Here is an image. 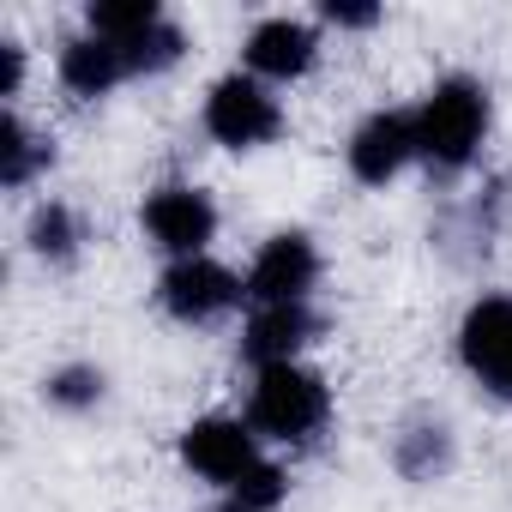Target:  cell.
I'll use <instances>...</instances> for the list:
<instances>
[{
  "label": "cell",
  "instance_id": "1",
  "mask_svg": "<svg viewBox=\"0 0 512 512\" xmlns=\"http://www.w3.org/2000/svg\"><path fill=\"white\" fill-rule=\"evenodd\" d=\"M247 422L253 434L284 440V446H314L332 422V386L302 368V362H278L253 374V398H247Z\"/></svg>",
  "mask_w": 512,
  "mask_h": 512
},
{
  "label": "cell",
  "instance_id": "2",
  "mask_svg": "<svg viewBox=\"0 0 512 512\" xmlns=\"http://www.w3.org/2000/svg\"><path fill=\"white\" fill-rule=\"evenodd\" d=\"M410 115H416V151H422V163L440 169V175H458V169L476 157L482 133H488V91H482L476 79L452 73V79H440V85L422 97V109H410Z\"/></svg>",
  "mask_w": 512,
  "mask_h": 512
},
{
  "label": "cell",
  "instance_id": "3",
  "mask_svg": "<svg viewBox=\"0 0 512 512\" xmlns=\"http://www.w3.org/2000/svg\"><path fill=\"white\" fill-rule=\"evenodd\" d=\"M205 133L229 151H260L284 133V103L253 79V73H229L211 85L205 97Z\"/></svg>",
  "mask_w": 512,
  "mask_h": 512
},
{
  "label": "cell",
  "instance_id": "4",
  "mask_svg": "<svg viewBox=\"0 0 512 512\" xmlns=\"http://www.w3.org/2000/svg\"><path fill=\"white\" fill-rule=\"evenodd\" d=\"M241 302H247V278H235L229 266L205 260V253L199 260H175L157 278V308L181 326H211V320L235 314Z\"/></svg>",
  "mask_w": 512,
  "mask_h": 512
},
{
  "label": "cell",
  "instance_id": "5",
  "mask_svg": "<svg viewBox=\"0 0 512 512\" xmlns=\"http://www.w3.org/2000/svg\"><path fill=\"white\" fill-rule=\"evenodd\" d=\"M181 464L199 476V482H217V488H235L260 470V434L253 422H235V416H199L181 428Z\"/></svg>",
  "mask_w": 512,
  "mask_h": 512
},
{
  "label": "cell",
  "instance_id": "6",
  "mask_svg": "<svg viewBox=\"0 0 512 512\" xmlns=\"http://www.w3.org/2000/svg\"><path fill=\"white\" fill-rule=\"evenodd\" d=\"M458 362L482 392L512 404V296H482L458 320Z\"/></svg>",
  "mask_w": 512,
  "mask_h": 512
},
{
  "label": "cell",
  "instance_id": "7",
  "mask_svg": "<svg viewBox=\"0 0 512 512\" xmlns=\"http://www.w3.org/2000/svg\"><path fill=\"white\" fill-rule=\"evenodd\" d=\"M139 229L151 235V247L169 253V260H199L205 241L217 235V205H211V193L193 187V181H163V187L145 199Z\"/></svg>",
  "mask_w": 512,
  "mask_h": 512
},
{
  "label": "cell",
  "instance_id": "8",
  "mask_svg": "<svg viewBox=\"0 0 512 512\" xmlns=\"http://www.w3.org/2000/svg\"><path fill=\"white\" fill-rule=\"evenodd\" d=\"M314 284H320V247L302 229H284V235H272L260 253H253L247 302L253 308H290V302H308Z\"/></svg>",
  "mask_w": 512,
  "mask_h": 512
},
{
  "label": "cell",
  "instance_id": "9",
  "mask_svg": "<svg viewBox=\"0 0 512 512\" xmlns=\"http://www.w3.org/2000/svg\"><path fill=\"white\" fill-rule=\"evenodd\" d=\"M350 175L362 181V187H386L404 163H416L422 151H416V115H404V109H374L356 133H350Z\"/></svg>",
  "mask_w": 512,
  "mask_h": 512
},
{
  "label": "cell",
  "instance_id": "10",
  "mask_svg": "<svg viewBox=\"0 0 512 512\" xmlns=\"http://www.w3.org/2000/svg\"><path fill=\"white\" fill-rule=\"evenodd\" d=\"M314 61H320V37L302 19H266L247 37V73L260 85H290V79L314 73Z\"/></svg>",
  "mask_w": 512,
  "mask_h": 512
},
{
  "label": "cell",
  "instance_id": "11",
  "mask_svg": "<svg viewBox=\"0 0 512 512\" xmlns=\"http://www.w3.org/2000/svg\"><path fill=\"white\" fill-rule=\"evenodd\" d=\"M314 338H320V314H314L308 302L253 308V314H247V332H241V356H247L253 368H278V362H296Z\"/></svg>",
  "mask_w": 512,
  "mask_h": 512
},
{
  "label": "cell",
  "instance_id": "12",
  "mask_svg": "<svg viewBox=\"0 0 512 512\" xmlns=\"http://www.w3.org/2000/svg\"><path fill=\"white\" fill-rule=\"evenodd\" d=\"M127 79V61L115 55V43H103V37H73L67 49H61V85L79 97V103H97V97H109L115 85Z\"/></svg>",
  "mask_w": 512,
  "mask_h": 512
},
{
  "label": "cell",
  "instance_id": "13",
  "mask_svg": "<svg viewBox=\"0 0 512 512\" xmlns=\"http://www.w3.org/2000/svg\"><path fill=\"white\" fill-rule=\"evenodd\" d=\"M392 464L410 482H440L452 470V434H446V422H410L392 440Z\"/></svg>",
  "mask_w": 512,
  "mask_h": 512
},
{
  "label": "cell",
  "instance_id": "14",
  "mask_svg": "<svg viewBox=\"0 0 512 512\" xmlns=\"http://www.w3.org/2000/svg\"><path fill=\"white\" fill-rule=\"evenodd\" d=\"M55 163V139H43V133H31L19 115H7L0 121V187H31L43 169Z\"/></svg>",
  "mask_w": 512,
  "mask_h": 512
},
{
  "label": "cell",
  "instance_id": "15",
  "mask_svg": "<svg viewBox=\"0 0 512 512\" xmlns=\"http://www.w3.org/2000/svg\"><path fill=\"white\" fill-rule=\"evenodd\" d=\"M79 241H85V229H79V211L73 205H61V199L37 205V217H31V253H37V260L73 266L79 260Z\"/></svg>",
  "mask_w": 512,
  "mask_h": 512
},
{
  "label": "cell",
  "instance_id": "16",
  "mask_svg": "<svg viewBox=\"0 0 512 512\" xmlns=\"http://www.w3.org/2000/svg\"><path fill=\"white\" fill-rule=\"evenodd\" d=\"M85 25H91V37H103V43H133V37H145L151 25H163V13L151 7V0H97V7L85 13Z\"/></svg>",
  "mask_w": 512,
  "mask_h": 512
},
{
  "label": "cell",
  "instance_id": "17",
  "mask_svg": "<svg viewBox=\"0 0 512 512\" xmlns=\"http://www.w3.org/2000/svg\"><path fill=\"white\" fill-rule=\"evenodd\" d=\"M115 55L127 61V79L133 73H163V67H175L181 55H187V37H181V25H151L145 37H133V43H115Z\"/></svg>",
  "mask_w": 512,
  "mask_h": 512
},
{
  "label": "cell",
  "instance_id": "18",
  "mask_svg": "<svg viewBox=\"0 0 512 512\" xmlns=\"http://www.w3.org/2000/svg\"><path fill=\"white\" fill-rule=\"evenodd\" d=\"M43 398H49L55 410H97V404H103V368L67 362V368H55V374L43 380Z\"/></svg>",
  "mask_w": 512,
  "mask_h": 512
},
{
  "label": "cell",
  "instance_id": "19",
  "mask_svg": "<svg viewBox=\"0 0 512 512\" xmlns=\"http://www.w3.org/2000/svg\"><path fill=\"white\" fill-rule=\"evenodd\" d=\"M284 494H290V476H284L278 464H260L247 482L229 488V512H278Z\"/></svg>",
  "mask_w": 512,
  "mask_h": 512
},
{
  "label": "cell",
  "instance_id": "20",
  "mask_svg": "<svg viewBox=\"0 0 512 512\" xmlns=\"http://www.w3.org/2000/svg\"><path fill=\"white\" fill-rule=\"evenodd\" d=\"M326 25H338V31H368V25H380V7H368V0H326Z\"/></svg>",
  "mask_w": 512,
  "mask_h": 512
},
{
  "label": "cell",
  "instance_id": "21",
  "mask_svg": "<svg viewBox=\"0 0 512 512\" xmlns=\"http://www.w3.org/2000/svg\"><path fill=\"white\" fill-rule=\"evenodd\" d=\"M19 85H25V49L0 43V97H19Z\"/></svg>",
  "mask_w": 512,
  "mask_h": 512
},
{
  "label": "cell",
  "instance_id": "22",
  "mask_svg": "<svg viewBox=\"0 0 512 512\" xmlns=\"http://www.w3.org/2000/svg\"><path fill=\"white\" fill-rule=\"evenodd\" d=\"M223 512H229V506H223Z\"/></svg>",
  "mask_w": 512,
  "mask_h": 512
}]
</instances>
